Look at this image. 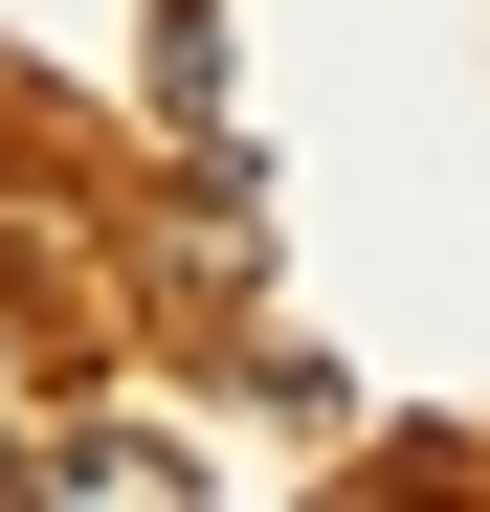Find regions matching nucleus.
I'll return each mask as SVG.
<instances>
[{
  "instance_id": "nucleus-1",
  "label": "nucleus",
  "mask_w": 490,
  "mask_h": 512,
  "mask_svg": "<svg viewBox=\"0 0 490 512\" xmlns=\"http://www.w3.org/2000/svg\"><path fill=\"white\" fill-rule=\"evenodd\" d=\"M156 112L223 134V0H156Z\"/></svg>"
}]
</instances>
